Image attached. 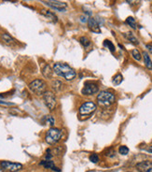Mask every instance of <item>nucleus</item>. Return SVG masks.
Returning a JSON list of instances; mask_svg holds the SVG:
<instances>
[{"label": "nucleus", "instance_id": "nucleus-1", "mask_svg": "<svg viewBox=\"0 0 152 172\" xmlns=\"http://www.w3.org/2000/svg\"><path fill=\"white\" fill-rule=\"evenodd\" d=\"M53 71L58 76L62 77L68 81L73 80L76 78V76H77V73H76L73 68L65 63H55L53 66Z\"/></svg>", "mask_w": 152, "mask_h": 172}, {"label": "nucleus", "instance_id": "nucleus-2", "mask_svg": "<svg viewBox=\"0 0 152 172\" xmlns=\"http://www.w3.org/2000/svg\"><path fill=\"white\" fill-rule=\"evenodd\" d=\"M96 100H97V104L99 106L106 108L114 104V102L116 100V96L113 93L109 91H102L100 94H98Z\"/></svg>", "mask_w": 152, "mask_h": 172}, {"label": "nucleus", "instance_id": "nucleus-3", "mask_svg": "<svg viewBox=\"0 0 152 172\" xmlns=\"http://www.w3.org/2000/svg\"><path fill=\"white\" fill-rule=\"evenodd\" d=\"M46 88L47 84L45 83V81L40 79L35 80L29 83V89L37 95H43L46 92Z\"/></svg>", "mask_w": 152, "mask_h": 172}, {"label": "nucleus", "instance_id": "nucleus-4", "mask_svg": "<svg viewBox=\"0 0 152 172\" xmlns=\"http://www.w3.org/2000/svg\"><path fill=\"white\" fill-rule=\"evenodd\" d=\"M62 137V131L58 128H55V127H51L48 130V132L46 134V137H45V140H46V142L48 144H55L57 143L60 139Z\"/></svg>", "mask_w": 152, "mask_h": 172}, {"label": "nucleus", "instance_id": "nucleus-5", "mask_svg": "<svg viewBox=\"0 0 152 172\" xmlns=\"http://www.w3.org/2000/svg\"><path fill=\"white\" fill-rule=\"evenodd\" d=\"M96 109H97V105H96L95 103L88 101L83 103V104L79 107V113L80 116H88L93 114L96 111Z\"/></svg>", "mask_w": 152, "mask_h": 172}, {"label": "nucleus", "instance_id": "nucleus-6", "mask_svg": "<svg viewBox=\"0 0 152 172\" xmlns=\"http://www.w3.org/2000/svg\"><path fill=\"white\" fill-rule=\"evenodd\" d=\"M43 99L45 102V105L47 108L50 109V111H53V109L56 108V97H55V94L51 91H46L43 94Z\"/></svg>", "mask_w": 152, "mask_h": 172}, {"label": "nucleus", "instance_id": "nucleus-7", "mask_svg": "<svg viewBox=\"0 0 152 172\" xmlns=\"http://www.w3.org/2000/svg\"><path fill=\"white\" fill-rule=\"evenodd\" d=\"M0 166L5 170H8L10 172H16L23 168V165L20 163H12L9 161H2L0 162Z\"/></svg>", "mask_w": 152, "mask_h": 172}, {"label": "nucleus", "instance_id": "nucleus-8", "mask_svg": "<svg viewBox=\"0 0 152 172\" xmlns=\"http://www.w3.org/2000/svg\"><path fill=\"white\" fill-rule=\"evenodd\" d=\"M99 91V86L93 82H88L81 90V94L84 95H93Z\"/></svg>", "mask_w": 152, "mask_h": 172}, {"label": "nucleus", "instance_id": "nucleus-9", "mask_svg": "<svg viewBox=\"0 0 152 172\" xmlns=\"http://www.w3.org/2000/svg\"><path fill=\"white\" fill-rule=\"evenodd\" d=\"M47 6L51 7V9L58 11H65L67 8V5L64 2L58 1V0H47L44 2Z\"/></svg>", "mask_w": 152, "mask_h": 172}, {"label": "nucleus", "instance_id": "nucleus-10", "mask_svg": "<svg viewBox=\"0 0 152 172\" xmlns=\"http://www.w3.org/2000/svg\"><path fill=\"white\" fill-rule=\"evenodd\" d=\"M136 169L139 172H152V162L146 160L138 163L136 165Z\"/></svg>", "mask_w": 152, "mask_h": 172}, {"label": "nucleus", "instance_id": "nucleus-11", "mask_svg": "<svg viewBox=\"0 0 152 172\" xmlns=\"http://www.w3.org/2000/svg\"><path fill=\"white\" fill-rule=\"evenodd\" d=\"M88 27L89 29L91 30L92 32L94 33H101V29H100V26L99 24L97 22V20L94 19V18H89L88 19Z\"/></svg>", "mask_w": 152, "mask_h": 172}, {"label": "nucleus", "instance_id": "nucleus-12", "mask_svg": "<svg viewBox=\"0 0 152 172\" xmlns=\"http://www.w3.org/2000/svg\"><path fill=\"white\" fill-rule=\"evenodd\" d=\"M41 72H42V75L46 78V79H51L52 77V69L51 67L48 65V64H44L43 66L41 67Z\"/></svg>", "mask_w": 152, "mask_h": 172}, {"label": "nucleus", "instance_id": "nucleus-13", "mask_svg": "<svg viewBox=\"0 0 152 172\" xmlns=\"http://www.w3.org/2000/svg\"><path fill=\"white\" fill-rule=\"evenodd\" d=\"M40 165H41V166H43L45 168L51 169L53 171H60V169L58 168H56V166L54 165L53 161H51V160H44L42 162H40Z\"/></svg>", "mask_w": 152, "mask_h": 172}, {"label": "nucleus", "instance_id": "nucleus-14", "mask_svg": "<svg viewBox=\"0 0 152 172\" xmlns=\"http://www.w3.org/2000/svg\"><path fill=\"white\" fill-rule=\"evenodd\" d=\"M41 13L46 17V18H48L49 20H51V21H52V22H57L58 21V18H57V16L54 14V13H52L51 11H49V10H41Z\"/></svg>", "mask_w": 152, "mask_h": 172}, {"label": "nucleus", "instance_id": "nucleus-15", "mask_svg": "<svg viewBox=\"0 0 152 172\" xmlns=\"http://www.w3.org/2000/svg\"><path fill=\"white\" fill-rule=\"evenodd\" d=\"M124 37H125L130 42H132L133 44H134V45H138L139 44V41H138V39L134 37V35L132 33V32H127V33H125L124 34Z\"/></svg>", "mask_w": 152, "mask_h": 172}, {"label": "nucleus", "instance_id": "nucleus-16", "mask_svg": "<svg viewBox=\"0 0 152 172\" xmlns=\"http://www.w3.org/2000/svg\"><path fill=\"white\" fill-rule=\"evenodd\" d=\"M143 57H144V62H145V66H146V67L148 68V69H152V61L146 52H143Z\"/></svg>", "mask_w": 152, "mask_h": 172}, {"label": "nucleus", "instance_id": "nucleus-17", "mask_svg": "<svg viewBox=\"0 0 152 172\" xmlns=\"http://www.w3.org/2000/svg\"><path fill=\"white\" fill-rule=\"evenodd\" d=\"M1 38L3 40V42L6 43V44H8V45H12L13 43L15 42V40L13 39L9 34H2V36H1Z\"/></svg>", "mask_w": 152, "mask_h": 172}, {"label": "nucleus", "instance_id": "nucleus-18", "mask_svg": "<svg viewBox=\"0 0 152 172\" xmlns=\"http://www.w3.org/2000/svg\"><path fill=\"white\" fill-rule=\"evenodd\" d=\"M51 86H52V89L55 92H59V91L62 90V89H63V82H62L61 80H55L52 81Z\"/></svg>", "mask_w": 152, "mask_h": 172}, {"label": "nucleus", "instance_id": "nucleus-19", "mask_svg": "<svg viewBox=\"0 0 152 172\" xmlns=\"http://www.w3.org/2000/svg\"><path fill=\"white\" fill-rule=\"evenodd\" d=\"M42 122L44 123H46V125H51V126H53L54 125V123H55V120H54V118L52 116H51V115H47V116H45L44 118L42 119Z\"/></svg>", "mask_w": 152, "mask_h": 172}, {"label": "nucleus", "instance_id": "nucleus-20", "mask_svg": "<svg viewBox=\"0 0 152 172\" xmlns=\"http://www.w3.org/2000/svg\"><path fill=\"white\" fill-rule=\"evenodd\" d=\"M104 46H105L106 48H107V49H108L110 52H115V46H114V44H113L110 40L106 39L105 41H104Z\"/></svg>", "mask_w": 152, "mask_h": 172}, {"label": "nucleus", "instance_id": "nucleus-21", "mask_svg": "<svg viewBox=\"0 0 152 172\" xmlns=\"http://www.w3.org/2000/svg\"><path fill=\"white\" fill-rule=\"evenodd\" d=\"M126 24H127L129 26L132 27L133 29H136L137 24H136V22H135L134 18H133V17H128V18L126 19Z\"/></svg>", "mask_w": 152, "mask_h": 172}, {"label": "nucleus", "instance_id": "nucleus-22", "mask_svg": "<svg viewBox=\"0 0 152 172\" xmlns=\"http://www.w3.org/2000/svg\"><path fill=\"white\" fill-rule=\"evenodd\" d=\"M79 42L84 48H88L90 45H91V41H90V39L86 37H81L79 38Z\"/></svg>", "mask_w": 152, "mask_h": 172}, {"label": "nucleus", "instance_id": "nucleus-23", "mask_svg": "<svg viewBox=\"0 0 152 172\" xmlns=\"http://www.w3.org/2000/svg\"><path fill=\"white\" fill-rule=\"evenodd\" d=\"M122 80H123V77H122L121 74H117L116 76H114V78H113V80H112L113 83H114L115 85L120 84L121 82H122Z\"/></svg>", "mask_w": 152, "mask_h": 172}, {"label": "nucleus", "instance_id": "nucleus-24", "mask_svg": "<svg viewBox=\"0 0 152 172\" xmlns=\"http://www.w3.org/2000/svg\"><path fill=\"white\" fill-rule=\"evenodd\" d=\"M132 56L134 57V59H135L136 61H140L141 60V53L137 49H134L132 51Z\"/></svg>", "mask_w": 152, "mask_h": 172}, {"label": "nucleus", "instance_id": "nucleus-25", "mask_svg": "<svg viewBox=\"0 0 152 172\" xmlns=\"http://www.w3.org/2000/svg\"><path fill=\"white\" fill-rule=\"evenodd\" d=\"M119 153H120L121 155H126V154H129V148H128L127 146L122 145V146H120V147L119 148Z\"/></svg>", "mask_w": 152, "mask_h": 172}, {"label": "nucleus", "instance_id": "nucleus-26", "mask_svg": "<svg viewBox=\"0 0 152 172\" xmlns=\"http://www.w3.org/2000/svg\"><path fill=\"white\" fill-rule=\"evenodd\" d=\"M90 161L92 163H98L99 162V156L97 154H92L90 155Z\"/></svg>", "mask_w": 152, "mask_h": 172}, {"label": "nucleus", "instance_id": "nucleus-27", "mask_svg": "<svg viewBox=\"0 0 152 172\" xmlns=\"http://www.w3.org/2000/svg\"><path fill=\"white\" fill-rule=\"evenodd\" d=\"M125 1H126L128 4L134 6V5H137V4H139V2L141 1V0H125Z\"/></svg>", "mask_w": 152, "mask_h": 172}, {"label": "nucleus", "instance_id": "nucleus-28", "mask_svg": "<svg viewBox=\"0 0 152 172\" xmlns=\"http://www.w3.org/2000/svg\"><path fill=\"white\" fill-rule=\"evenodd\" d=\"M0 105H4V106H13L14 104H13V103H9V102H3L2 100H0Z\"/></svg>", "mask_w": 152, "mask_h": 172}, {"label": "nucleus", "instance_id": "nucleus-29", "mask_svg": "<svg viewBox=\"0 0 152 172\" xmlns=\"http://www.w3.org/2000/svg\"><path fill=\"white\" fill-rule=\"evenodd\" d=\"M146 47H147V49L149 51V52H151V53H152V45H150V44H148Z\"/></svg>", "mask_w": 152, "mask_h": 172}, {"label": "nucleus", "instance_id": "nucleus-30", "mask_svg": "<svg viewBox=\"0 0 152 172\" xmlns=\"http://www.w3.org/2000/svg\"><path fill=\"white\" fill-rule=\"evenodd\" d=\"M148 152L152 153V146H149V148H148Z\"/></svg>", "mask_w": 152, "mask_h": 172}, {"label": "nucleus", "instance_id": "nucleus-31", "mask_svg": "<svg viewBox=\"0 0 152 172\" xmlns=\"http://www.w3.org/2000/svg\"><path fill=\"white\" fill-rule=\"evenodd\" d=\"M0 172H4V171H3V170H2L1 168H0Z\"/></svg>", "mask_w": 152, "mask_h": 172}, {"label": "nucleus", "instance_id": "nucleus-32", "mask_svg": "<svg viewBox=\"0 0 152 172\" xmlns=\"http://www.w3.org/2000/svg\"><path fill=\"white\" fill-rule=\"evenodd\" d=\"M150 1H152V0H150Z\"/></svg>", "mask_w": 152, "mask_h": 172}]
</instances>
